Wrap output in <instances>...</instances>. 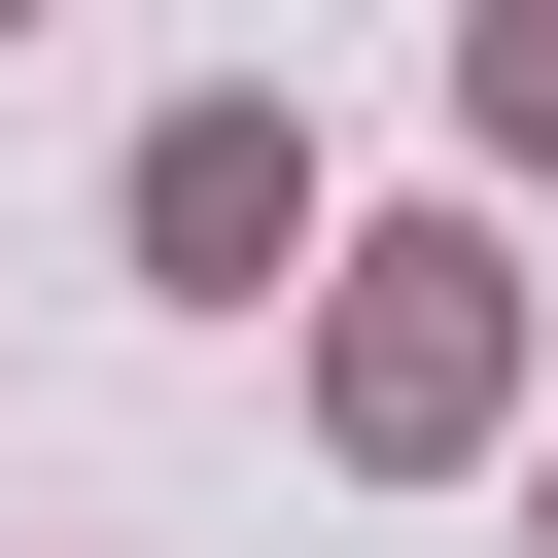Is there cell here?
Returning <instances> with one entry per match:
<instances>
[{
	"label": "cell",
	"instance_id": "obj_3",
	"mask_svg": "<svg viewBox=\"0 0 558 558\" xmlns=\"http://www.w3.org/2000/svg\"><path fill=\"white\" fill-rule=\"evenodd\" d=\"M453 140H488V174H558V0H488V35H453Z\"/></svg>",
	"mask_w": 558,
	"mask_h": 558
},
{
	"label": "cell",
	"instance_id": "obj_1",
	"mask_svg": "<svg viewBox=\"0 0 558 558\" xmlns=\"http://www.w3.org/2000/svg\"><path fill=\"white\" fill-rule=\"evenodd\" d=\"M314 418H349L384 488H453V453L523 418V244H488V209H384V244L314 279Z\"/></svg>",
	"mask_w": 558,
	"mask_h": 558
},
{
	"label": "cell",
	"instance_id": "obj_2",
	"mask_svg": "<svg viewBox=\"0 0 558 558\" xmlns=\"http://www.w3.org/2000/svg\"><path fill=\"white\" fill-rule=\"evenodd\" d=\"M140 279H174V314H279V279H349V209H314V105H140Z\"/></svg>",
	"mask_w": 558,
	"mask_h": 558
}]
</instances>
